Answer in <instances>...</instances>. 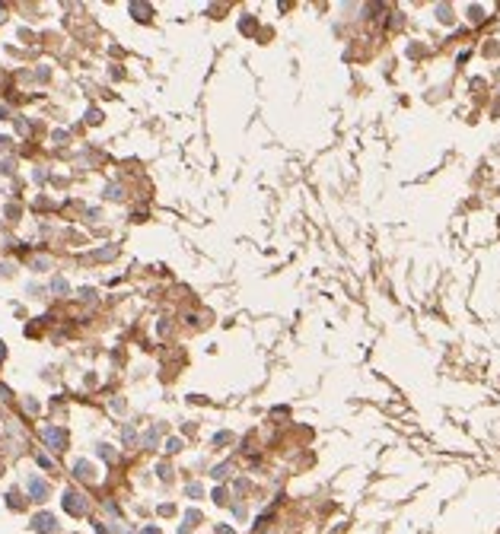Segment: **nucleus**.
<instances>
[{
    "label": "nucleus",
    "instance_id": "nucleus-3",
    "mask_svg": "<svg viewBox=\"0 0 500 534\" xmlns=\"http://www.w3.org/2000/svg\"><path fill=\"white\" fill-rule=\"evenodd\" d=\"M32 525H35V531H42V534H55V531H58V528H55V518L45 515V512L32 518Z\"/></svg>",
    "mask_w": 500,
    "mask_h": 534
},
{
    "label": "nucleus",
    "instance_id": "nucleus-6",
    "mask_svg": "<svg viewBox=\"0 0 500 534\" xmlns=\"http://www.w3.org/2000/svg\"><path fill=\"white\" fill-rule=\"evenodd\" d=\"M77 477H93V468H90L86 461H80V464H77Z\"/></svg>",
    "mask_w": 500,
    "mask_h": 534
},
{
    "label": "nucleus",
    "instance_id": "nucleus-9",
    "mask_svg": "<svg viewBox=\"0 0 500 534\" xmlns=\"http://www.w3.org/2000/svg\"><path fill=\"white\" fill-rule=\"evenodd\" d=\"M144 534H156V531H153V528H150V531H144Z\"/></svg>",
    "mask_w": 500,
    "mask_h": 534
},
{
    "label": "nucleus",
    "instance_id": "nucleus-7",
    "mask_svg": "<svg viewBox=\"0 0 500 534\" xmlns=\"http://www.w3.org/2000/svg\"><path fill=\"white\" fill-rule=\"evenodd\" d=\"M109 197H112V200H118V197H121V188H115V185H112V188H109Z\"/></svg>",
    "mask_w": 500,
    "mask_h": 534
},
{
    "label": "nucleus",
    "instance_id": "nucleus-8",
    "mask_svg": "<svg viewBox=\"0 0 500 534\" xmlns=\"http://www.w3.org/2000/svg\"><path fill=\"white\" fill-rule=\"evenodd\" d=\"M3 353H6V350H3V343H0V360H3Z\"/></svg>",
    "mask_w": 500,
    "mask_h": 534
},
{
    "label": "nucleus",
    "instance_id": "nucleus-2",
    "mask_svg": "<svg viewBox=\"0 0 500 534\" xmlns=\"http://www.w3.org/2000/svg\"><path fill=\"white\" fill-rule=\"evenodd\" d=\"M42 436H45V442H48V445H51V449H55V451H61V449H64V445H67V436H64V432H61V429H55V426H48V429L42 432Z\"/></svg>",
    "mask_w": 500,
    "mask_h": 534
},
{
    "label": "nucleus",
    "instance_id": "nucleus-5",
    "mask_svg": "<svg viewBox=\"0 0 500 534\" xmlns=\"http://www.w3.org/2000/svg\"><path fill=\"white\" fill-rule=\"evenodd\" d=\"M131 13H140L137 19H147V16H150V6H144V3H131Z\"/></svg>",
    "mask_w": 500,
    "mask_h": 534
},
{
    "label": "nucleus",
    "instance_id": "nucleus-4",
    "mask_svg": "<svg viewBox=\"0 0 500 534\" xmlns=\"http://www.w3.org/2000/svg\"><path fill=\"white\" fill-rule=\"evenodd\" d=\"M29 493H32V499H38V503H42V499L48 496V483L38 480V477H32V480H29Z\"/></svg>",
    "mask_w": 500,
    "mask_h": 534
},
{
    "label": "nucleus",
    "instance_id": "nucleus-1",
    "mask_svg": "<svg viewBox=\"0 0 500 534\" xmlns=\"http://www.w3.org/2000/svg\"><path fill=\"white\" fill-rule=\"evenodd\" d=\"M64 509L73 512V515H83V512H86L83 496H80V493H64Z\"/></svg>",
    "mask_w": 500,
    "mask_h": 534
}]
</instances>
